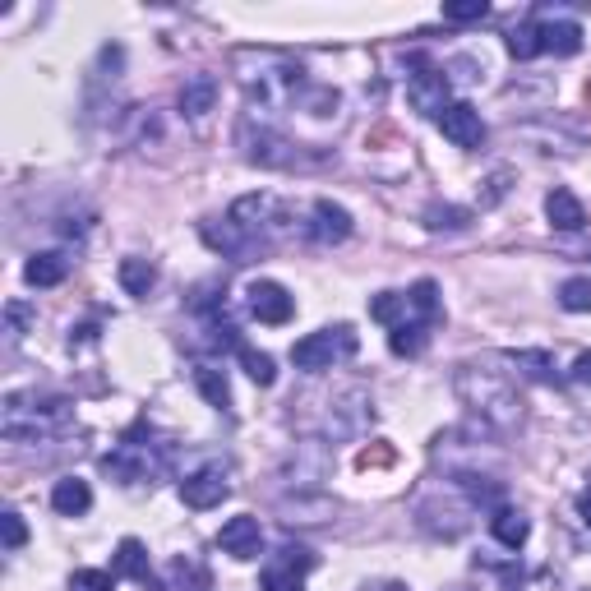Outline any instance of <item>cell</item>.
Segmentation results:
<instances>
[{
	"instance_id": "1",
	"label": "cell",
	"mask_w": 591,
	"mask_h": 591,
	"mask_svg": "<svg viewBox=\"0 0 591 591\" xmlns=\"http://www.w3.org/2000/svg\"><path fill=\"white\" fill-rule=\"evenodd\" d=\"M453 388H458V398L467 411H476L485 425H495V430H513L522 421V393L508 384L504 374L495 370H481V365H458L453 374Z\"/></svg>"
},
{
	"instance_id": "2",
	"label": "cell",
	"mask_w": 591,
	"mask_h": 591,
	"mask_svg": "<svg viewBox=\"0 0 591 591\" xmlns=\"http://www.w3.org/2000/svg\"><path fill=\"white\" fill-rule=\"evenodd\" d=\"M356 347H361L356 328H351V324H333V328H319V333H305V338L291 347V361H296V370L324 374V370H333V365L351 361Z\"/></svg>"
},
{
	"instance_id": "3",
	"label": "cell",
	"mask_w": 591,
	"mask_h": 591,
	"mask_svg": "<svg viewBox=\"0 0 591 591\" xmlns=\"http://www.w3.org/2000/svg\"><path fill=\"white\" fill-rule=\"evenodd\" d=\"M70 421V402H28L19 393L5 398V439H37L47 435V430H61Z\"/></svg>"
},
{
	"instance_id": "4",
	"label": "cell",
	"mask_w": 591,
	"mask_h": 591,
	"mask_svg": "<svg viewBox=\"0 0 591 591\" xmlns=\"http://www.w3.org/2000/svg\"><path fill=\"white\" fill-rule=\"evenodd\" d=\"M407 102L421 111V116H435V121H439V111L448 107V74L439 70L430 56H416V61H411Z\"/></svg>"
},
{
	"instance_id": "5",
	"label": "cell",
	"mask_w": 591,
	"mask_h": 591,
	"mask_svg": "<svg viewBox=\"0 0 591 591\" xmlns=\"http://www.w3.org/2000/svg\"><path fill=\"white\" fill-rule=\"evenodd\" d=\"M439 130H444V139L453 148H481L485 144V121L471 102H448V107L439 111Z\"/></svg>"
},
{
	"instance_id": "6",
	"label": "cell",
	"mask_w": 591,
	"mask_h": 591,
	"mask_svg": "<svg viewBox=\"0 0 591 591\" xmlns=\"http://www.w3.org/2000/svg\"><path fill=\"white\" fill-rule=\"evenodd\" d=\"M218 550L231 559H259V550H264V527H259V518H250V513H236V518L222 522L218 531Z\"/></svg>"
},
{
	"instance_id": "7",
	"label": "cell",
	"mask_w": 591,
	"mask_h": 591,
	"mask_svg": "<svg viewBox=\"0 0 591 591\" xmlns=\"http://www.w3.org/2000/svg\"><path fill=\"white\" fill-rule=\"evenodd\" d=\"M250 314L259 319V324H287L291 314H296V296H291L282 282L264 278V282H254L250 287Z\"/></svg>"
},
{
	"instance_id": "8",
	"label": "cell",
	"mask_w": 591,
	"mask_h": 591,
	"mask_svg": "<svg viewBox=\"0 0 591 591\" xmlns=\"http://www.w3.org/2000/svg\"><path fill=\"white\" fill-rule=\"evenodd\" d=\"M231 495V481L222 467H204V471H190L181 481V499L190 508H218L222 499Z\"/></svg>"
},
{
	"instance_id": "9",
	"label": "cell",
	"mask_w": 591,
	"mask_h": 591,
	"mask_svg": "<svg viewBox=\"0 0 591 591\" xmlns=\"http://www.w3.org/2000/svg\"><path fill=\"white\" fill-rule=\"evenodd\" d=\"M310 236L319 245H338L351 236V213L342 204H333V199H314L310 208Z\"/></svg>"
},
{
	"instance_id": "10",
	"label": "cell",
	"mask_w": 591,
	"mask_h": 591,
	"mask_svg": "<svg viewBox=\"0 0 591 591\" xmlns=\"http://www.w3.org/2000/svg\"><path fill=\"white\" fill-rule=\"evenodd\" d=\"M545 218H550L555 231H582L587 227V208H582V199L573 190H550L545 194Z\"/></svg>"
},
{
	"instance_id": "11",
	"label": "cell",
	"mask_w": 591,
	"mask_h": 591,
	"mask_svg": "<svg viewBox=\"0 0 591 591\" xmlns=\"http://www.w3.org/2000/svg\"><path fill=\"white\" fill-rule=\"evenodd\" d=\"M51 508H56L61 518H84L88 508H93V490H88V481H79V476L56 481V490H51Z\"/></svg>"
},
{
	"instance_id": "12",
	"label": "cell",
	"mask_w": 591,
	"mask_h": 591,
	"mask_svg": "<svg viewBox=\"0 0 591 591\" xmlns=\"http://www.w3.org/2000/svg\"><path fill=\"white\" fill-rule=\"evenodd\" d=\"M213 107H218V79H213V74H194V79H185V88H181L185 116L199 121V116H208Z\"/></svg>"
},
{
	"instance_id": "13",
	"label": "cell",
	"mask_w": 591,
	"mask_h": 591,
	"mask_svg": "<svg viewBox=\"0 0 591 591\" xmlns=\"http://www.w3.org/2000/svg\"><path fill=\"white\" fill-rule=\"evenodd\" d=\"M65 273H70V259H65L61 250H42L24 264L28 287H56V282H65Z\"/></svg>"
},
{
	"instance_id": "14",
	"label": "cell",
	"mask_w": 591,
	"mask_h": 591,
	"mask_svg": "<svg viewBox=\"0 0 591 591\" xmlns=\"http://www.w3.org/2000/svg\"><path fill=\"white\" fill-rule=\"evenodd\" d=\"M541 51H555V56H578V51H582V24H573V19L541 24Z\"/></svg>"
},
{
	"instance_id": "15",
	"label": "cell",
	"mask_w": 591,
	"mask_h": 591,
	"mask_svg": "<svg viewBox=\"0 0 591 591\" xmlns=\"http://www.w3.org/2000/svg\"><path fill=\"white\" fill-rule=\"evenodd\" d=\"M111 573L116 578H134V582H148V550L134 536H125L116 545V559H111Z\"/></svg>"
},
{
	"instance_id": "16",
	"label": "cell",
	"mask_w": 591,
	"mask_h": 591,
	"mask_svg": "<svg viewBox=\"0 0 591 591\" xmlns=\"http://www.w3.org/2000/svg\"><path fill=\"white\" fill-rule=\"evenodd\" d=\"M194 384H199V393H204L208 407H218V411H227V407H231L227 370H218V365H199V370H194Z\"/></svg>"
},
{
	"instance_id": "17",
	"label": "cell",
	"mask_w": 591,
	"mask_h": 591,
	"mask_svg": "<svg viewBox=\"0 0 591 591\" xmlns=\"http://www.w3.org/2000/svg\"><path fill=\"white\" fill-rule=\"evenodd\" d=\"M490 531H495V541H499V545H508V550H518V545L527 541L531 522L522 518L518 508H495V518H490Z\"/></svg>"
},
{
	"instance_id": "18",
	"label": "cell",
	"mask_w": 591,
	"mask_h": 591,
	"mask_svg": "<svg viewBox=\"0 0 591 591\" xmlns=\"http://www.w3.org/2000/svg\"><path fill=\"white\" fill-rule=\"evenodd\" d=\"M407 310H411V301L402 296V291H379V296L370 301V319H379L384 328L407 324Z\"/></svg>"
},
{
	"instance_id": "19",
	"label": "cell",
	"mask_w": 591,
	"mask_h": 591,
	"mask_svg": "<svg viewBox=\"0 0 591 591\" xmlns=\"http://www.w3.org/2000/svg\"><path fill=\"white\" fill-rule=\"evenodd\" d=\"M157 282V268L148 264V259H121V287L130 291V296H148Z\"/></svg>"
},
{
	"instance_id": "20",
	"label": "cell",
	"mask_w": 591,
	"mask_h": 591,
	"mask_svg": "<svg viewBox=\"0 0 591 591\" xmlns=\"http://www.w3.org/2000/svg\"><path fill=\"white\" fill-rule=\"evenodd\" d=\"M425 328H430V324H398V328H388V347H393V356H421V351H425Z\"/></svg>"
},
{
	"instance_id": "21",
	"label": "cell",
	"mask_w": 591,
	"mask_h": 591,
	"mask_svg": "<svg viewBox=\"0 0 591 591\" xmlns=\"http://www.w3.org/2000/svg\"><path fill=\"white\" fill-rule=\"evenodd\" d=\"M236 356H241V365H245V374H250L259 388H268L273 379H278V365H273V356L268 351H254V347H236Z\"/></svg>"
},
{
	"instance_id": "22",
	"label": "cell",
	"mask_w": 591,
	"mask_h": 591,
	"mask_svg": "<svg viewBox=\"0 0 591 591\" xmlns=\"http://www.w3.org/2000/svg\"><path fill=\"white\" fill-rule=\"evenodd\" d=\"M407 301H411V310L421 314V324H435V319H439V287L430 278L416 282V287L407 291Z\"/></svg>"
},
{
	"instance_id": "23",
	"label": "cell",
	"mask_w": 591,
	"mask_h": 591,
	"mask_svg": "<svg viewBox=\"0 0 591 591\" xmlns=\"http://www.w3.org/2000/svg\"><path fill=\"white\" fill-rule=\"evenodd\" d=\"M259 587H264V591H305V573L278 559V564L264 568V582H259Z\"/></svg>"
},
{
	"instance_id": "24",
	"label": "cell",
	"mask_w": 591,
	"mask_h": 591,
	"mask_svg": "<svg viewBox=\"0 0 591 591\" xmlns=\"http://www.w3.org/2000/svg\"><path fill=\"white\" fill-rule=\"evenodd\" d=\"M559 305L573 314H591V278H568L559 287Z\"/></svg>"
},
{
	"instance_id": "25",
	"label": "cell",
	"mask_w": 591,
	"mask_h": 591,
	"mask_svg": "<svg viewBox=\"0 0 591 591\" xmlns=\"http://www.w3.org/2000/svg\"><path fill=\"white\" fill-rule=\"evenodd\" d=\"M508 51L518 56V61H531L536 51H541V24H522L508 33Z\"/></svg>"
},
{
	"instance_id": "26",
	"label": "cell",
	"mask_w": 591,
	"mask_h": 591,
	"mask_svg": "<svg viewBox=\"0 0 591 591\" xmlns=\"http://www.w3.org/2000/svg\"><path fill=\"white\" fill-rule=\"evenodd\" d=\"M508 361L522 365V370L536 374V379H555V356H550V351H513Z\"/></svg>"
},
{
	"instance_id": "27",
	"label": "cell",
	"mask_w": 591,
	"mask_h": 591,
	"mask_svg": "<svg viewBox=\"0 0 591 591\" xmlns=\"http://www.w3.org/2000/svg\"><path fill=\"white\" fill-rule=\"evenodd\" d=\"M116 587V573H102V568H74L70 573V591H111Z\"/></svg>"
},
{
	"instance_id": "28",
	"label": "cell",
	"mask_w": 591,
	"mask_h": 591,
	"mask_svg": "<svg viewBox=\"0 0 591 591\" xmlns=\"http://www.w3.org/2000/svg\"><path fill=\"white\" fill-rule=\"evenodd\" d=\"M467 222H471L467 208H430V213H425V227L430 231H462Z\"/></svg>"
},
{
	"instance_id": "29",
	"label": "cell",
	"mask_w": 591,
	"mask_h": 591,
	"mask_svg": "<svg viewBox=\"0 0 591 591\" xmlns=\"http://www.w3.org/2000/svg\"><path fill=\"white\" fill-rule=\"evenodd\" d=\"M485 14H490L485 0H448L444 5V19H453V24H471V19H485Z\"/></svg>"
},
{
	"instance_id": "30",
	"label": "cell",
	"mask_w": 591,
	"mask_h": 591,
	"mask_svg": "<svg viewBox=\"0 0 591 591\" xmlns=\"http://www.w3.org/2000/svg\"><path fill=\"white\" fill-rule=\"evenodd\" d=\"M0 527H5V550H19V545L28 541V527H24V518H19V513H5V518H0Z\"/></svg>"
},
{
	"instance_id": "31",
	"label": "cell",
	"mask_w": 591,
	"mask_h": 591,
	"mask_svg": "<svg viewBox=\"0 0 591 591\" xmlns=\"http://www.w3.org/2000/svg\"><path fill=\"white\" fill-rule=\"evenodd\" d=\"M5 324H10V333L19 338V333H24V328L33 324V310H28L24 301H10V305H5Z\"/></svg>"
},
{
	"instance_id": "32",
	"label": "cell",
	"mask_w": 591,
	"mask_h": 591,
	"mask_svg": "<svg viewBox=\"0 0 591 591\" xmlns=\"http://www.w3.org/2000/svg\"><path fill=\"white\" fill-rule=\"evenodd\" d=\"M282 564H291V568H314V555L305 550V545H282Z\"/></svg>"
},
{
	"instance_id": "33",
	"label": "cell",
	"mask_w": 591,
	"mask_h": 591,
	"mask_svg": "<svg viewBox=\"0 0 591 591\" xmlns=\"http://www.w3.org/2000/svg\"><path fill=\"white\" fill-rule=\"evenodd\" d=\"M568 374H573V384L591 388V351H582V356L573 361V370H568Z\"/></svg>"
},
{
	"instance_id": "34",
	"label": "cell",
	"mask_w": 591,
	"mask_h": 591,
	"mask_svg": "<svg viewBox=\"0 0 591 591\" xmlns=\"http://www.w3.org/2000/svg\"><path fill=\"white\" fill-rule=\"evenodd\" d=\"M578 513H582V522H587V527H591V485H587V490H582V499H578Z\"/></svg>"
}]
</instances>
